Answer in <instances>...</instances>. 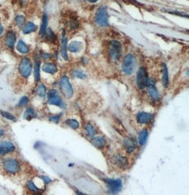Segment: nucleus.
<instances>
[{"instance_id":"nucleus-27","label":"nucleus","mask_w":189,"mask_h":195,"mask_svg":"<svg viewBox=\"0 0 189 195\" xmlns=\"http://www.w3.org/2000/svg\"><path fill=\"white\" fill-rule=\"evenodd\" d=\"M66 124L73 129H77L79 126V122L77 120L72 119V118H69L66 121Z\"/></svg>"},{"instance_id":"nucleus-13","label":"nucleus","mask_w":189,"mask_h":195,"mask_svg":"<svg viewBox=\"0 0 189 195\" xmlns=\"http://www.w3.org/2000/svg\"><path fill=\"white\" fill-rule=\"evenodd\" d=\"M153 118V115L150 113L141 112L137 116V121L139 124H147L149 123Z\"/></svg>"},{"instance_id":"nucleus-31","label":"nucleus","mask_w":189,"mask_h":195,"mask_svg":"<svg viewBox=\"0 0 189 195\" xmlns=\"http://www.w3.org/2000/svg\"><path fill=\"white\" fill-rule=\"evenodd\" d=\"M74 75H75L76 77L79 78V79H85V78L86 77V75L82 72V71L78 70H75V72H74Z\"/></svg>"},{"instance_id":"nucleus-10","label":"nucleus","mask_w":189,"mask_h":195,"mask_svg":"<svg viewBox=\"0 0 189 195\" xmlns=\"http://www.w3.org/2000/svg\"><path fill=\"white\" fill-rule=\"evenodd\" d=\"M147 87H148V92L154 100H158L160 99V95L155 87V82L152 79H148Z\"/></svg>"},{"instance_id":"nucleus-9","label":"nucleus","mask_w":189,"mask_h":195,"mask_svg":"<svg viewBox=\"0 0 189 195\" xmlns=\"http://www.w3.org/2000/svg\"><path fill=\"white\" fill-rule=\"evenodd\" d=\"M106 184L108 187L113 194L119 192L122 189V181L121 180H107Z\"/></svg>"},{"instance_id":"nucleus-14","label":"nucleus","mask_w":189,"mask_h":195,"mask_svg":"<svg viewBox=\"0 0 189 195\" xmlns=\"http://www.w3.org/2000/svg\"><path fill=\"white\" fill-rule=\"evenodd\" d=\"M68 40H67L66 35H65V29L63 30V35H62V43H61V55L63 59L65 60H68V52H67V49H68Z\"/></svg>"},{"instance_id":"nucleus-30","label":"nucleus","mask_w":189,"mask_h":195,"mask_svg":"<svg viewBox=\"0 0 189 195\" xmlns=\"http://www.w3.org/2000/svg\"><path fill=\"white\" fill-rule=\"evenodd\" d=\"M27 186H28V188H29L30 190L33 191V192L38 193L40 191L39 189H38V188L36 187V185L33 184V182H32V181H29V182L27 183Z\"/></svg>"},{"instance_id":"nucleus-12","label":"nucleus","mask_w":189,"mask_h":195,"mask_svg":"<svg viewBox=\"0 0 189 195\" xmlns=\"http://www.w3.org/2000/svg\"><path fill=\"white\" fill-rule=\"evenodd\" d=\"M123 144H124V148L126 151L128 153H131L135 150L136 147H137V144H136V141L134 138H126L124 140L123 142Z\"/></svg>"},{"instance_id":"nucleus-8","label":"nucleus","mask_w":189,"mask_h":195,"mask_svg":"<svg viewBox=\"0 0 189 195\" xmlns=\"http://www.w3.org/2000/svg\"><path fill=\"white\" fill-rule=\"evenodd\" d=\"M4 169L10 173H16L20 170L19 163L14 159L8 158L5 160L3 162Z\"/></svg>"},{"instance_id":"nucleus-36","label":"nucleus","mask_w":189,"mask_h":195,"mask_svg":"<svg viewBox=\"0 0 189 195\" xmlns=\"http://www.w3.org/2000/svg\"><path fill=\"white\" fill-rule=\"evenodd\" d=\"M60 116L59 115H57V116H52V117H50V121H55V122H57L58 121H59L60 119Z\"/></svg>"},{"instance_id":"nucleus-4","label":"nucleus","mask_w":189,"mask_h":195,"mask_svg":"<svg viewBox=\"0 0 189 195\" xmlns=\"http://www.w3.org/2000/svg\"><path fill=\"white\" fill-rule=\"evenodd\" d=\"M19 70L23 77H28L31 73L32 63L28 58H24L21 61L19 66Z\"/></svg>"},{"instance_id":"nucleus-28","label":"nucleus","mask_w":189,"mask_h":195,"mask_svg":"<svg viewBox=\"0 0 189 195\" xmlns=\"http://www.w3.org/2000/svg\"><path fill=\"white\" fill-rule=\"evenodd\" d=\"M37 95H39L41 97H45V94H46V88L43 84H40L36 90Z\"/></svg>"},{"instance_id":"nucleus-26","label":"nucleus","mask_w":189,"mask_h":195,"mask_svg":"<svg viewBox=\"0 0 189 195\" xmlns=\"http://www.w3.org/2000/svg\"><path fill=\"white\" fill-rule=\"evenodd\" d=\"M47 17L46 14H44L43 21H42L41 28H40V34L41 36H44L45 33H46V28H47Z\"/></svg>"},{"instance_id":"nucleus-5","label":"nucleus","mask_w":189,"mask_h":195,"mask_svg":"<svg viewBox=\"0 0 189 195\" xmlns=\"http://www.w3.org/2000/svg\"><path fill=\"white\" fill-rule=\"evenodd\" d=\"M47 100L49 104L55 105L60 107H64L65 104L62 100L59 93L55 90H50L47 93Z\"/></svg>"},{"instance_id":"nucleus-3","label":"nucleus","mask_w":189,"mask_h":195,"mask_svg":"<svg viewBox=\"0 0 189 195\" xmlns=\"http://www.w3.org/2000/svg\"><path fill=\"white\" fill-rule=\"evenodd\" d=\"M60 91L66 99H70L73 96V89L68 77L63 76L60 79Z\"/></svg>"},{"instance_id":"nucleus-24","label":"nucleus","mask_w":189,"mask_h":195,"mask_svg":"<svg viewBox=\"0 0 189 195\" xmlns=\"http://www.w3.org/2000/svg\"><path fill=\"white\" fill-rule=\"evenodd\" d=\"M17 49L18 50V51H19L20 53H24V54H26L29 52V48L28 47L27 45L22 40H19L18 44H17Z\"/></svg>"},{"instance_id":"nucleus-15","label":"nucleus","mask_w":189,"mask_h":195,"mask_svg":"<svg viewBox=\"0 0 189 195\" xmlns=\"http://www.w3.org/2000/svg\"><path fill=\"white\" fill-rule=\"evenodd\" d=\"M83 48V44L79 41H72L68 46V49L72 53L79 52Z\"/></svg>"},{"instance_id":"nucleus-39","label":"nucleus","mask_w":189,"mask_h":195,"mask_svg":"<svg viewBox=\"0 0 189 195\" xmlns=\"http://www.w3.org/2000/svg\"><path fill=\"white\" fill-rule=\"evenodd\" d=\"M2 33H3V27L2 26H1V23H0V35H1Z\"/></svg>"},{"instance_id":"nucleus-11","label":"nucleus","mask_w":189,"mask_h":195,"mask_svg":"<svg viewBox=\"0 0 189 195\" xmlns=\"http://www.w3.org/2000/svg\"><path fill=\"white\" fill-rule=\"evenodd\" d=\"M14 145L9 141H2L0 143V155H5L14 150Z\"/></svg>"},{"instance_id":"nucleus-32","label":"nucleus","mask_w":189,"mask_h":195,"mask_svg":"<svg viewBox=\"0 0 189 195\" xmlns=\"http://www.w3.org/2000/svg\"><path fill=\"white\" fill-rule=\"evenodd\" d=\"M15 21L18 26H22L25 21V18H24V16H18V17H16Z\"/></svg>"},{"instance_id":"nucleus-25","label":"nucleus","mask_w":189,"mask_h":195,"mask_svg":"<svg viewBox=\"0 0 189 195\" xmlns=\"http://www.w3.org/2000/svg\"><path fill=\"white\" fill-rule=\"evenodd\" d=\"M162 83L165 87H167L169 85V74H168V69L165 64L163 65V77H162Z\"/></svg>"},{"instance_id":"nucleus-6","label":"nucleus","mask_w":189,"mask_h":195,"mask_svg":"<svg viewBox=\"0 0 189 195\" xmlns=\"http://www.w3.org/2000/svg\"><path fill=\"white\" fill-rule=\"evenodd\" d=\"M110 55L114 60H119L122 55V46L119 42L113 40L111 43Z\"/></svg>"},{"instance_id":"nucleus-1","label":"nucleus","mask_w":189,"mask_h":195,"mask_svg":"<svg viewBox=\"0 0 189 195\" xmlns=\"http://www.w3.org/2000/svg\"><path fill=\"white\" fill-rule=\"evenodd\" d=\"M95 21L102 27L109 26V14L106 7L102 6L97 9L95 15Z\"/></svg>"},{"instance_id":"nucleus-35","label":"nucleus","mask_w":189,"mask_h":195,"mask_svg":"<svg viewBox=\"0 0 189 195\" xmlns=\"http://www.w3.org/2000/svg\"><path fill=\"white\" fill-rule=\"evenodd\" d=\"M47 38H48L49 40H52V41H53L54 38H55V36L53 32L51 31V29H50V28H49L47 31Z\"/></svg>"},{"instance_id":"nucleus-2","label":"nucleus","mask_w":189,"mask_h":195,"mask_svg":"<svg viewBox=\"0 0 189 195\" xmlns=\"http://www.w3.org/2000/svg\"><path fill=\"white\" fill-rule=\"evenodd\" d=\"M135 67V57L132 54H128L125 57L123 60L122 69L123 71L127 74H131L133 72Z\"/></svg>"},{"instance_id":"nucleus-20","label":"nucleus","mask_w":189,"mask_h":195,"mask_svg":"<svg viewBox=\"0 0 189 195\" xmlns=\"http://www.w3.org/2000/svg\"><path fill=\"white\" fill-rule=\"evenodd\" d=\"M36 116H37L36 112L34 111V109H32V108H29V109H26L24 114V118L28 121L33 119V118H36Z\"/></svg>"},{"instance_id":"nucleus-22","label":"nucleus","mask_w":189,"mask_h":195,"mask_svg":"<svg viewBox=\"0 0 189 195\" xmlns=\"http://www.w3.org/2000/svg\"><path fill=\"white\" fill-rule=\"evenodd\" d=\"M40 61L38 58H36V62H35V65H34V77L36 79V81H39L40 80Z\"/></svg>"},{"instance_id":"nucleus-41","label":"nucleus","mask_w":189,"mask_h":195,"mask_svg":"<svg viewBox=\"0 0 189 195\" xmlns=\"http://www.w3.org/2000/svg\"><path fill=\"white\" fill-rule=\"evenodd\" d=\"M86 1H89V2H96V1H98V0H86Z\"/></svg>"},{"instance_id":"nucleus-19","label":"nucleus","mask_w":189,"mask_h":195,"mask_svg":"<svg viewBox=\"0 0 189 195\" xmlns=\"http://www.w3.org/2000/svg\"><path fill=\"white\" fill-rule=\"evenodd\" d=\"M114 160H115V163L121 168H123V167H125L128 165V161H127L126 157H123V156L116 155Z\"/></svg>"},{"instance_id":"nucleus-21","label":"nucleus","mask_w":189,"mask_h":195,"mask_svg":"<svg viewBox=\"0 0 189 195\" xmlns=\"http://www.w3.org/2000/svg\"><path fill=\"white\" fill-rule=\"evenodd\" d=\"M148 137V132L146 129H143L139 134V143L141 145H144L146 143Z\"/></svg>"},{"instance_id":"nucleus-18","label":"nucleus","mask_w":189,"mask_h":195,"mask_svg":"<svg viewBox=\"0 0 189 195\" xmlns=\"http://www.w3.org/2000/svg\"><path fill=\"white\" fill-rule=\"evenodd\" d=\"M43 70L45 71V72H47V73L55 74L57 71V68L55 64L46 63L43 65Z\"/></svg>"},{"instance_id":"nucleus-17","label":"nucleus","mask_w":189,"mask_h":195,"mask_svg":"<svg viewBox=\"0 0 189 195\" xmlns=\"http://www.w3.org/2000/svg\"><path fill=\"white\" fill-rule=\"evenodd\" d=\"M91 143H92L93 146L96 147V148L99 149L104 148L106 145V141L104 138L100 137V136L93 138L92 141H91Z\"/></svg>"},{"instance_id":"nucleus-16","label":"nucleus","mask_w":189,"mask_h":195,"mask_svg":"<svg viewBox=\"0 0 189 195\" xmlns=\"http://www.w3.org/2000/svg\"><path fill=\"white\" fill-rule=\"evenodd\" d=\"M6 43L9 47L13 48L14 46L15 42H16V35L13 31H9L8 32L7 34L6 35Z\"/></svg>"},{"instance_id":"nucleus-37","label":"nucleus","mask_w":189,"mask_h":195,"mask_svg":"<svg viewBox=\"0 0 189 195\" xmlns=\"http://www.w3.org/2000/svg\"><path fill=\"white\" fill-rule=\"evenodd\" d=\"M41 177H42V179L44 180V182H46V183H50L51 181H52L48 177H47V176H42Z\"/></svg>"},{"instance_id":"nucleus-29","label":"nucleus","mask_w":189,"mask_h":195,"mask_svg":"<svg viewBox=\"0 0 189 195\" xmlns=\"http://www.w3.org/2000/svg\"><path fill=\"white\" fill-rule=\"evenodd\" d=\"M85 130L86 131V133H87L88 136H89V137H93V136H94L95 134H96L93 127L89 124H86V125L85 126Z\"/></svg>"},{"instance_id":"nucleus-33","label":"nucleus","mask_w":189,"mask_h":195,"mask_svg":"<svg viewBox=\"0 0 189 195\" xmlns=\"http://www.w3.org/2000/svg\"><path fill=\"white\" fill-rule=\"evenodd\" d=\"M1 115L4 117V118H7L9 120H15V117L11 114V113L6 112V111H1Z\"/></svg>"},{"instance_id":"nucleus-38","label":"nucleus","mask_w":189,"mask_h":195,"mask_svg":"<svg viewBox=\"0 0 189 195\" xmlns=\"http://www.w3.org/2000/svg\"><path fill=\"white\" fill-rule=\"evenodd\" d=\"M43 58H44V59H50V58H51V55L47 54V53H43Z\"/></svg>"},{"instance_id":"nucleus-7","label":"nucleus","mask_w":189,"mask_h":195,"mask_svg":"<svg viewBox=\"0 0 189 195\" xmlns=\"http://www.w3.org/2000/svg\"><path fill=\"white\" fill-rule=\"evenodd\" d=\"M148 77L145 69L140 67L137 73V85L139 89H144L147 87Z\"/></svg>"},{"instance_id":"nucleus-23","label":"nucleus","mask_w":189,"mask_h":195,"mask_svg":"<svg viewBox=\"0 0 189 195\" xmlns=\"http://www.w3.org/2000/svg\"><path fill=\"white\" fill-rule=\"evenodd\" d=\"M36 29L37 26L36 25L32 22H29L23 28V32H24V33H25V34H28V33H32V32L36 31Z\"/></svg>"},{"instance_id":"nucleus-34","label":"nucleus","mask_w":189,"mask_h":195,"mask_svg":"<svg viewBox=\"0 0 189 195\" xmlns=\"http://www.w3.org/2000/svg\"><path fill=\"white\" fill-rule=\"evenodd\" d=\"M29 99L27 97H22V99H21V100L19 101V106H24L26 105V104H27L28 102H29Z\"/></svg>"},{"instance_id":"nucleus-40","label":"nucleus","mask_w":189,"mask_h":195,"mask_svg":"<svg viewBox=\"0 0 189 195\" xmlns=\"http://www.w3.org/2000/svg\"><path fill=\"white\" fill-rule=\"evenodd\" d=\"M4 134V131L3 130H0V138H1Z\"/></svg>"}]
</instances>
